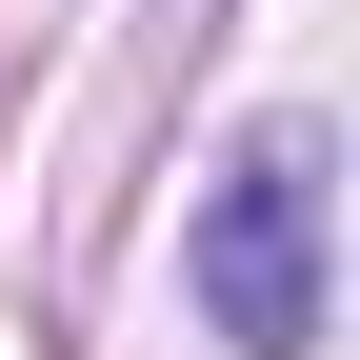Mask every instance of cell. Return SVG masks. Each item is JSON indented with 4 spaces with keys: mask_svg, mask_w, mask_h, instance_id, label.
Returning <instances> with one entry per match:
<instances>
[{
    "mask_svg": "<svg viewBox=\"0 0 360 360\" xmlns=\"http://www.w3.org/2000/svg\"><path fill=\"white\" fill-rule=\"evenodd\" d=\"M200 321L240 360H321V141L300 120H260L200 180Z\"/></svg>",
    "mask_w": 360,
    "mask_h": 360,
    "instance_id": "cell-1",
    "label": "cell"
}]
</instances>
